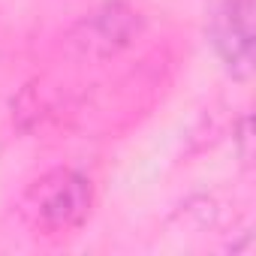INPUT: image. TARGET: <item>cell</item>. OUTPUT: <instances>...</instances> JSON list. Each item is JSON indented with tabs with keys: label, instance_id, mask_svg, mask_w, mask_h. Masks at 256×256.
Listing matches in <instances>:
<instances>
[{
	"label": "cell",
	"instance_id": "obj_1",
	"mask_svg": "<svg viewBox=\"0 0 256 256\" xmlns=\"http://www.w3.org/2000/svg\"><path fill=\"white\" fill-rule=\"evenodd\" d=\"M90 202L94 193L84 175L72 169H52L28 187L22 199V217L40 235H70L88 220Z\"/></svg>",
	"mask_w": 256,
	"mask_h": 256
},
{
	"label": "cell",
	"instance_id": "obj_2",
	"mask_svg": "<svg viewBox=\"0 0 256 256\" xmlns=\"http://www.w3.org/2000/svg\"><path fill=\"white\" fill-rule=\"evenodd\" d=\"M211 46L235 78L253 72V0H223L211 16Z\"/></svg>",
	"mask_w": 256,
	"mask_h": 256
},
{
	"label": "cell",
	"instance_id": "obj_3",
	"mask_svg": "<svg viewBox=\"0 0 256 256\" xmlns=\"http://www.w3.org/2000/svg\"><path fill=\"white\" fill-rule=\"evenodd\" d=\"M133 30H136L133 12L124 4H108L82 24V42H84V48H94L100 54H112L114 48L130 42Z\"/></svg>",
	"mask_w": 256,
	"mask_h": 256
}]
</instances>
